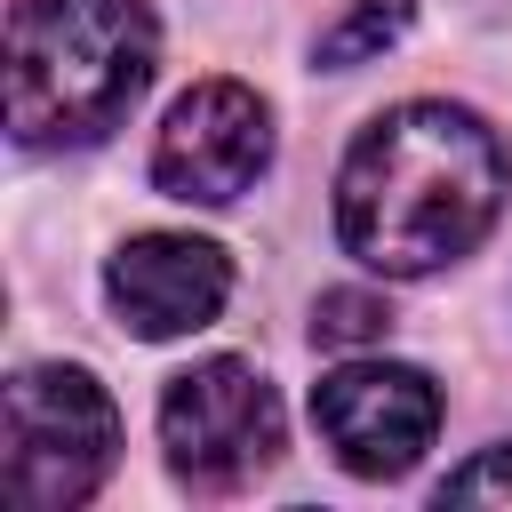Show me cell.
I'll return each mask as SVG.
<instances>
[{
  "label": "cell",
  "mask_w": 512,
  "mask_h": 512,
  "mask_svg": "<svg viewBox=\"0 0 512 512\" xmlns=\"http://www.w3.org/2000/svg\"><path fill=\"white\" fill-rule=\"evenodd\" d=\"M504 192V136L472 104L408 96L352 136L336 168V240L384 280H424L496 232Z\"/></svg>",
  "instance_id": "6da1fadb"
},
{
  "label": "cell",
  "mask_w": 512,
  "mask_h": 512,
  "mask_svg": "<svg viewBox=\"0 0 512 512\" xmlns=\"http://www.w3.org/2000/svg\"><path fill=\"white\" fill-rule=\"evenodd\" d=\"M104 296H112L120 328H136L144 344H168V336H192L224 312L232 256L216 240H192V232H136L104 264Z\"/></svg>",
  "instance_id": "52a82bcc"
},
{
  "label": "cell",
  "mask_w": 512,
  "mask_h": 512,
  "mask_svg": "<svg viewBox=\"0 0 512 512\" xmlns=\"http://www.w3.org/2000/svg\"><path fill=\"white\" fill-rule=\"evenodd\" d=\"M384 328H392V304L376 288H328L312 304V336L320 344H376Z\"/></svg>",
  "instance_id": "9c48e42d"
},
{
  "label": "cell",
  "mask_w": 512,
  "mask_h": 512,
  "mask_svg": "<svg viewBox=\"0 0 512 512\" xmlns=\"http://www.w3.org/2000/svg\"><path fill=\"white\" fill-rule=\"evenodd\" d=\"M312 424L352 480H400L440 432V384L408 360H344L312 384Z\"/></svg>",
  "instance_id": "8992f818"
},
{
  "label": "cell",
  "mask_w": 512,
  "mask_h": 512,
  "mask_svg": "<svg viewBox=\"0 0 512 512\" xmlns=\"http://www.w3.org/2000/svg\"><path fill=\"white\" fill-rule=\"evenodd\" d=\"M120 456V408L88 368L40 360L8 376V416H0V496L24 512H64L104 488Z\"/></svg>",
  "instance_id": "3957f363"
},
{
  "label": "cell",
  "mask_w": 512,
  "mask_h": 512,
  "mask_svg": "<svg viewBox=\"0 0 512 512\" xmlns=\"http://www.w3.org/2000/svg\"><path fill=\"white\" fill-rule=\"evenodd\" d=\"M280 440H288V416L256 360L216 352L176 368L160 392V448L192 496H240L256 472H272Z\"/></svg>",
  "instance_id": "277c9868"
},
{
  "label": "cell",
  "mask_w": 512,
  "mask_h": 512,
  "mask_svg": "<svg viewBox=\"0 0 512 512\" xmlns=\"http://www.w3.org/2000/svg\"><path fill=\"white\" fill-rule=\"evenodd\" d=\"M160 56L144 0H16L8 8V128L32 152L96 144L128 120Z\"/></svg>",
  "instance_id": "7a4b0ae2"
},
{
  "label": "cell",
  "mask_w": 512,
  "mask_h": 512,
  "mask_svg": "<svg viewBox=\"0 0 512 512\" xmlns=\"http://www.w3.org/2000/svg\"><path fill=\"white\" fill-rule=\"evenodd\" d=\"M408 24H416V0H352V8L312 40V56H320L328 72H352V64H376L384 48H400Z\"/></svg>",
  "instance_id": "ba28073f"
},
{
  "label": "cell",
  "mask_w": 512,
  "mask_h": 512,
  "mask_svg": "<svg viewBox=\"0 0 512 512\" xmlns=\"http://www.w3.org/2000/svg\"><path fill=\"white\" fill-rule=\"evenodd\" d=\"M440 504H512V448H488L464 472H448L440 480Z\"/></svg>",
  "instance_id": "30bf717a"
},
{
  "label": "cell",
  "mask_w": 512,
  "mask_h": 512,
  "mask_svg": "<svg viewBox=\"0 0 512 512\" xmlns=\"http://www.w3.org/2000/svg\"><path fill=\"white\" fill-rule=\"evenodd\" d=\"M272 168V104L248 80H200L152 136V184L184 208H232Z\"/></svg>",
  "instance_id": "5b68a950"
}]
</instances>
